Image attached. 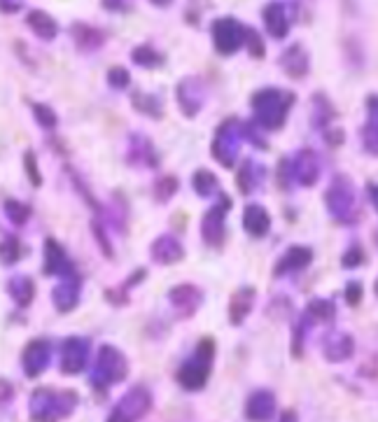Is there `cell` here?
<instances>
[{
    "label": "cell",
    "mask_w": 378,
    "mask_h": 422,
    "mask_svg": "<svg viewBox=\"0 0 378 422\" xmlns=\"http://www.w3.org/2000/svg\"><path fill=\"white\" fill-rule=\"evenodd\" d=\"M313 261V252L304 245H292L288 252L278 259L276 264V276H288V273H297V271H304L306 266Z\"/></svg>",
    "instance_id": "obj_21"
},
{
    "label": "cell",
    "mask_w": 378,
    "mask_h": 422,
    "mask_svg": "<svg viewBox=\"0 0 378 422\" xmlns=\"http://www.w3.org/2000/svg\"><path fill=\"white\" fill-rule=\"evenodd\" d=\"M152 5H155V8H171V5H173V0H150Z\"/></svg>",
    "instance_id": "obj_48"
},
{
    "label": "cell",
    "mask_w": 378,
    "mask_h": 422,
    "mask_svg": "<svg viewBox=\"0 0 378 422\" xmlns=\"http://www.w3.org/2000/svg\"><path fill=\"white\" fill-rule=\"evenodd\" d=\"M297 96L292 91H285L281 86H264V89L252 93V112L255 122L267 131H278L288 122V115L294 105Z\"/></svg>",
    "instance_id": "obj_1"
},
{
    "label": "cell",
    "mask_w": 378,
    "mask_h": 422,
    "mask_svg": "<svg viewBox=\"0 0 378 422\" xmlns=\"http://www.w3.org/2000/svg\"><path fill=\"white\" fill-rule=\"evenodd\" d=\"M243 47H248L252 58H264V56H267V45H264L262 36L255 29H250V26H248V31H245V45Z\"/></svg>",
    "instance_id": "obj_38"
},
{
    "label": "cell",
    "mask_w": 378,
    "mask_h": 422,
    "mask_svg": "<svg viewBox=\"0 0 378 422\" xmlns=\"http://www.w3.org/2000/svg\"><path fill=\"white\" fill-rule=\"evenodd\" d=\"M353 350H355L353 336H348V334H343V331H331L322 341V352L329 361L348 359L350 354H353Z\"/></svg>",
    "instance_id": "obj_24"
},
{
    "label": "cell",
    "mask_w": 378,
    "mask_h": 422,
    "mask_svg": "<svg viewBox=\"0 0 378 422\" xmlns=\"http://www.w3.org/2000/svg\"><path fill=\"white\" fill-rule=\"evenodd\" d=\"M262 22L271 38L285 40L290 36L292 22H294L292 5L285 3V0H271V3L264 5V10H262Z\"/></svg>",
    "instance_id": "obj_9"
},
{
    "label": "cell",
    "mask_w": 378,
    "mask_h": 422,
    "mask_svg": "<svg viewBox=\"0 0 378 422\" xmlns=\"http://www.w3.org/2000/svg\"><path fill=\"white\" fill-rule=\"evenodd\" d=\"M77 406V394L72 390H52L40 387L31 397V420L33 422H58L68 418Z\"/></svg>",
    "instance_id": "obj_2"
},
{
    "label": "cell",
    "mask_w": 378,
    "mask_h": 422,
    "mask_svg": "<svg viewBox=\"0 0 378 422\" xmlns=\"http://www.w3.org/2000/svg\"><path fill=\"white\" fill-rule=\"evenodd\" d=\"M362 294H364V287L360 285V283H350L348 287H346V299H348V304L350 306H357L362 301Z\"/></svg>",
    "instance_id": "obj_45"
},
{
    "label": "cell",
    "mask_w": 378,
    "mask_h": 422,
    "mask_svg": "<svg viewBox=\"0 0 378 422\" xmlns=\"http://www.w3.org/2000/svg\"><path fill=\"white\" fill-rule=\"evenodd\" d=\"M191 185H194V189L198 196H213V194H217V189H220V182H217V178L213 175L210 171H196L194 178H191Z\"/></svg>",
    "instance_id": "obj_32"
},
{
    "label": "cell",
    "mask_w": 378,
    "mask_h": 422,
    "mask_svg": "<svg viewBox=\"0 0 378 422\" xmlns=\"http://www.w3.org/2000/svg\"><path fill=\"white\" fill-rule=\"evenodd\" d=\"M336 315V308L331 301H324V299H315L310 301L308 308H306V318L310 320H317V322H329L331 318Z\"/></svg>",
    "instance_id": "obj_34"
},
{
    "label": "cell",
    "mask_w": 378,
    "mask_h": 422,
    "mask_svg": "<svg viewBox=\"0 0 378 422\" xmlns=\"http://www.w3.org/2000/svg\"><path fill=\"white\" fill-rule=\"evenodd\" d=\"M157 201H162V203H166L168 198H173L175 196V192H178V180L175 178H162L157 182Z\"/></svg>",
    "instance_id": "obj_41"
},
{
    "label": "cell",
    "mask_w": 378,
    "mask_h": 422,
    "mask_svg": "<svg viewBox=\"0 0 378 422\" xmlns=\"http://www.w3.org/2000/svg\"><path fill=\"white\" fill-rule=\"evenodd\" d=\"M5 212H8L10 222L17 224V226L26 224V222H29V217H31V208L26 203H22V201H15V198L5 201Z\"/></svg>",
    "instance_id": "obj_37"
},
{
    "label": "cell",
    "mask_w": 378,
    "mask_h": 422,
    "mask_svg": "<svg viewBox=\"0 0 378 422\" xmlns=\"http://www.w3.org/2000/svg\"><path fill=\"white\" fill-rule=\"evenodd\" d=\"M278 63H281L285 75L292 79H304L310 72V54L301 42L290 45L278 58Z\"/></svg>",
    "instance_id": "obj_13"
},
{
    "label": "cell",
    "mask_w": 378,
    "mask_h": 422,
    "mask_svg": "<svg viewBox=\"0 0 378 422\" xmlns=\"http://www.w3.org/2000/svg\"><path fill=\"white\" fill-rule=\"evenodd\" d=\"M243 124L238 122L236 117H229L224 119L220 124V129L215 131V140H213V157L220 162L222 166H231L236 164V157L241 152V145H243Z\"/></svg>",
    "instance_id": "obj_4"
},
{
    "label": "cell",
    "mask_w": 378,
    "mask_h": 422,
    "mask_svg": "<svg viewBox=\"0 0 378 422\" xmlns=\"http://www.w3.org/2000/svg\"><path fill=\"white\" fill-rule=\"evenodd\" d=\"M327 208L331 212V217L336 219V222H353L355 219V212H357V196H355V187L350 182L348 178H334V182L329 185L327 189Z\"/></svg>",
    "instance_id": "obj_6"
},
{
    "label": "cell",
    "mask_w": 378,
    "mask_h": 422,
    "mask_svg": "<svg viewBox=\"0 0 378 422\" xmlns=\"http://www.w3.org/2000/svg\"><path fill=\"white\" fill-rule=\"evenodd\" d=\"M213 357H215L213 338H203L201 343L196 345L194 354H191L182 364L180 371H178V383H180L184 390H191V392L201 390L210 376V368H213Z\"/></svg>",
    "instance_id": "obj_3"
},
{
    "label": "cell",
    "mask_w": 378,
    "mask_h": 422,
    "mask_svg": "<svg viewBox=\"0 0 378 422\" xmlns=\"http://www.w3.org/2000/svg\"><path fill=\"white\" fill-rule=\"evenodd\" d=\"M49 357H52V347L47 341H42V338L31 341V343L26 345L24 357H22L26 376H31V378L40 376V373L49 366Z\"/></svg>",
    "instance_id": "obj_17"
},
{
    "label": "cell",
    "mask_w": 378,
    "mask_h": 422,
    "mask_svg": "<svg viewBox=\"0 0 378 422\" xmlns=\"http://www.w3.org/2000/svg\"><path fill=\"white\" fill-rule=\"evenodd\" d=\"M281 422H297V418H294V413H285L283 418H281Z\"/></svg>",
    "instance_id": "obj_49"
},
{
    "label": "cell",
    "mask_w": 378,
    "mask_h": 422,
    "mask_svg": "<svg viewBox=\"0 0 378 422\" xmlns=\"http://www.w3.org/2000/svg\"><path fill=\"white\" fill-rule=\"evenodd\" d=\"M45 273H47V276H61V278L72 273L68 252H65V247L54 238L45 240Z\"/></svg>",
    "instance_id": "obj_19"
},
{
    "label": "cell",
    "mask_w": 378,
    "mask_h": 422,
    "mask_svg": "<svg viewBox=\"0 0 378 422\" xmlns=\"http://www.w3.org/2000/svg\"><path fill=\"white\" fill-rule=\"evenodd\" d=\"M33 115H36V122L42 126V129H54L58 124L56 112L45 103H33Z\"/></svg>",
    "instance_id": "obj_39"
},
{
    "label": "cell",
    "mask_w": 378,
    "mask_h": 422,
    "mask_svg": "<svg viewBox=\"0 0 378 422\" xmlns=\"http://www.w3.org/2000/svg\"><path fill=\"white\" fill-rule=\"evenodd\" d=\"M131 103H134V108L138 112H143V115H148L152 119H159L162 117V98L155 96V93H143V91H136L134 96H131Z\"/></svg>",
    "instance_id": "obj_31"
},
{
    "label": "cell",
    "mask_w": 378,
    "mask_h": 422,
    "mask_svg": "<svg viewBox=\"0 0 378 422\" xmlns=\"http://www.w3.org/2000/svg\"><path fill=\"white\" fill-rule=\"evenodd\" d=\"M290 178L301 187H313L320 178V159L313 150H299L294 159L288 162Z\"/></svg>",
    "instance_id": "obj_11"
},
{
    "label": "cell",
    "mask_w": 378,
    "mask_h": 422,
    "mask_svg": "<svg viewBox=\"0 0 378 422\" xmlns=\"http://www.w3.org/2000/svg\"><path fill=\"white\" fill-rule=\"evenodd\" d=\"M70 38L77 49L84 52V54L98 52L105 45V40H108L105 31L96 29V26H91V24H84V22H75L70 26Z\"/></svg>",
    "instance_id": "obj_18"
},
{
    "label": "cell",
    "mask_w": 378,
    "mask_h": 422,
    "mask_svg": "<svg viewBox=\"0 0 378 422\" xmlns=\"http://www.w3.org/2000/svg\"><path fill=\"white\" fill-rule=\"evenodd\" d=\"M276 399L269 390H257L250 394L248 404H245V415L250 422H269L274 418Z\"/></svg>",
    "instance_id": "obj_20"
},
{
    "label": "cell",
    "mask_w": 378,
    "mask_h": 422,
    "mask_svg": "<svg viewBox=\"0 0 378 422\" xmlns=\"http://www.w3.org/2000/svg\"><path fill=\"white\" fill-rule=\"evenodd\" d=\"M126 371H129V364H126V357L117 347L112 345H103L98 350L96 364H94V373H91V383L96 387H110L119 383V380L126 378Z\"/></svg>",
    "instance_id": "obj_5"
},
{
    "label": "cell",
    "mask_w": 378,
    "mask_h": 422,
    "mask_svg": "<svg viewBox=\"0 0 378 422\" xmlns=\"http://www.w3.org/2000/svg\"><path fill=\"white\" fill-rule=\"evenodd\" d=\"M331 117H334V108H331L329 98H324L322 93H315L313 96V124L317 129H322V126H329Z\"/></svg>",
    "instance_id": "obj_33"
},
{
    "label": "cell",
    "mask_w": 378,
    "mask_h": 422,
    "mask_svg": "<svg viewBox=\"0 0 378 422\" xmlns=\"http://www.w3.org/2000/svg\"><path fill=\"white\" fill-rule=\"evenodd\" d=\"M22 243H19V238L15 236H8L0 243V261H3L5 266H12L17 264L19 259H22Z\"/></svg>",
    "instance_id": "obj_36"
},
{
    "label": "cell",
    "mask_w": 378,
    "mask_h": 422,
    "mask_svg": "<svg viewBox=\"0 0 378 422\" xmlns=\"http://www.w3.org/2000/svg\"><path fill=\"white\" fill-rule=\"evenodd\" d=\"M227 210H229V201L224 198L220 205L210 208L203 215L201 236L210 247H220L224 243V219H227Z\"/></svg>",
    "instance_id": "obj_12"
},
{
    "label": "cell",
    "mask_w": 378,
    "mask_h": 422,
    "mask_svg": "<svg viewBox=\"0 0 378 422\" xmlns=\"http://www.w3.org/2000/svg\"><path fill=\"white\" fill-rule=\"evenodd\" d=\"M364 261V252H362V247H350V252H346L343 254V266L346 269H355V266H360Z\"/></svg>",
    "instance_id": "obj_44"
},
{
    "label": "cell",
    "mask_w": 378,
    "mask_h": 422,
    "mask_svg": "<svg viewBox=\"0 0 378 422\" xmlns=\"http://www.w3.org/2000/svg\"><path fill=\"white\" fill-rule=\"evenodd\" d=\"M89 357V341L70 336L65 338V343L61 347V371L63 373H79L84 366H87Z\"/></svg>",
    "instance_id": "obj_14"
},
{
    "label": "cell",
    "mask_w": 378,
    "mask_h": 422,
    "mask_svg": "<svg viewBox=\"0 0 378 422\" xmlns=\"http://www.w3.org/2000/svg\"><path fill=\"white\" fill-rule=\"evenodd\" d=\"M262 180H264V166L255 162H245L236 175V185L241 194H252L255 189H260Z\"/></svg>",
    "instance_id": "obj_28"
},
{
    "label": "cell",
    "mask_w": 378,
    "mask_h": 422,
    "mask_svg": "<svg viewBox=\"0 0 378 422\" xmlns=\"http://www.w3.org/2000/svg\"><path fill=\"white\" fill-rule=\"evenodd\" d=\"M79 294H82V280H79V276H75V273L63 276V280L54 287V292H52L56 311L70 313L72 308L79 304Z\"/></svg>",
    "instance_id": "obj_16"
},
{
    "label": "cell",
    "mask_w": 378,
    "mask_h": 422,
    "mask_svg": "<svg viewBox=\"0 0 378 422\" xmlns=\"http://www.w3.org/2000/svg\"><path fill=\"white\" fill-rule=\"evenodd\" d=\"M364 147L371 157H376V96H369V124L364 126Z\"/></svg>",
    "instance_id": "obj_35"
},
{
    "label": "cell",
    "mask_w": 378,
    "mask_h": 422,
    "mask_svg": "<svg viewBox=\"0 0 378 422\" xmlns=\"http://www.w3.org/2000/svg\"><path fill=\"white\" fill-rule=\"evenodd\" d=\"M22 8H24L22 0H0V12L3 15H17Z\"/></svg>",
    "instance_id": "obj_46"
},
{
    "label": "cell",
    "mask_w": 378,
    "mask_h": 422,
    "mask_svg": "<svg viewBox=\"0 0 378 422\" xmlns=\"http://www.w3.org/2000/svg\"><path fill=\"white\" fill-rule=\"evenodd\" d=\"M24 166H26V175H29L31 182L36 185V187L42 185V178H40V171H38V159H36V154H33V152H26Z\"/></svg>",
    "instance_id": "obj_43"
},
{
    "label": "cell",
    "mask_w": 378,
    "mask_h": 422,
    "mask_svg": "<svg viewBox=\"0 0 378 422\" xmlns=\"http://www.w3.org/2000/svg\"><path fill=\"white\" fill-rule=\"evenodd\" d=\"M152 406V394L148 387H131L129 392L119 399V404L112 408L108 422H138Z\"/></svg>",
    "instance_id": "obj_8"
},
{
    "label": "cell",
    "mask_w": 378,
    "mask_h": 422,
    "mask_svg": "<svg viewBox=\"0 0 378 422\" xmlns=\"http://www.w3.org/2000/svg\"><path fill=\"white\" fill-rule=\"evenodd\" d=\"M152 259L157 261V264H164V266H171L175 264V261H180L184 257V250L180 245V240L175 236H171V233H164V236H159L155 243H152Z\"/></svg>",
    "instance_id": "obj_22"
},
{
    "label": "cell",
    "mask_w": 378,
    "mask_h": 422,
    "mask_svg": "<svg viewBox=\"0 0 378 422\" xmlns=\"http://www.w3.org/2000/svg\"><path fill=\"white\" fill-rule=\"evenodd\" d=\"M12 397V385L5 378H0V404Z\"/></svg>",
    "instance_id": "obj_47"
},
{
    "label": "cell",
    "mask_w": 378,
    "mask_h": 422,
    "mask_svg": "<svg viewBox=\"0 0 378 422\" xmlns=\"http://www.w3.org/2000/svg\"><path fill=\"white\" fill-rule=\"evenodd\" d=\"M129 162L138 164V166H157L159 157L148 138L134 136L131 138V147H129Z\"/></svg>",
    "instance_id": "obj_27"
},
{
    "label": "cell",
    "mask_w": 378,
    "mask_h": 422,
    "mask_svg": "<svg viewBox=\"0 0 378 422\" xmlns=\"http://www.w3.org/2000/svg\"><path fill=\"white\" fill-rule=\"evenodd\" d=\"M108 84L117 91L126 89V86L131 84V72L126 70L124 65H112V68L108 70Z\"/></svg>",
    "instance_id": "obj_40"
},
{
    "label": "cell",
    "mask_w": 378,
    "mask_h": 422,
    "mask_svg": "<svg viewBox=\"0 0 378 422\" xmlns=\"http://www.w3.org/2000/svg\"><path fill=\"white\" fill-rule=\"evenodd\" d=\"M8 292L19 308H26L31 306L33 297H36V283L29 276H15L8 283Z\"/></svg>",
    "instance_id": "obj_30"
},
{
    "label": "cell",
    "mask_w": 378,
    "mask_h": 422,
    "mask_svg": "<svg viewBox=\"0 0 378 422\" xmlns=\"http://www.w3.org/2000/svg\"><path fill=\"white\" fill-rule=\"evenodd\" d=\"M243 226L252 238H264L271 229V215L264 205H248L243 212Z\"/></svg>",
    "instance_id": "obj_25"
},
{
    "label": "cell",
    "mask_w": 378,
    "mask_h": 422,
    "mask_svg": "<svg viewBox=\"0 0 378 422\" xmlns=\"http://www.w3.org/2000/svg\"><path fill=\"white\" fill-rule=\"evenodd\" d=\"M255 290L252 287H241L231 294V304H229V320L231 325H243V320L248 318L252 306H255Z\"/></svg>",
    "instance_id": "obj_26"
},
{
    "label": "cell",
    "mask_w": 378,
    "mask_h": 422,
    "mask_svg": "<svg viewBox=\"0 0 378 422\" xmlns=\"http://www.w3.org/2000/svg\"><path fill=\"white\" fill-rule=\"evenodd\" d=\"M245 31L248 26L238 22L236 17H220L210 24V36H213L215 52L222 56H234L245 45Z\"/></svg>",
    "instance_id": "obj_7"
},
{
    "label": "cell",
    "mask_w": 378,
    "mask_h": 422,
    "mask_svg": "<svg viewBox=\"0 0 378 422\" xmlns=\"http://www.w3.org/2000/svg\"><path fill=\"white\" fill-rule=\"evenodd\" d=\"M168 301H171V306H173L175 315H180V318H191V315L198 311V306H201L203 294H201V290H196L194 285L184 283L168 292Z\"/></svg>",
    "instance_id": "obj_15"
},
{
    "label": "cell",
    "mask_w": 378,
    "mask_h": 422,
    "mask_svg": "<svg viewBox=\"0 0 378 422\" xmlns=\"http://www.w3.org/2000/svg\"><path fill=\"white\" fill-rule=\"evenodd\" d=\"M205 96H208V89H205L201 77L189 75V77L180 79L175 86V98H178V105H180L184 117H196L203 108Z\"/></svg>",
    "instance_id": "obj_10"
},
{
    "label": "cell",
    "mask_w": 378,
    "mask_h": 422,
    "mask_svg": "<svg viewBox=\"0 0 378 422\" xmlns=\"http://www.w3.org/2000/svg\"><path fill=\"white\" fill-rule=\"evenodd\" d=\"M131 61H134L136 65H141V68H145V70H155V68H159V65H164L166 56H164V52H159L155 45L145 42V45H138L131 49Z\"/></svg>",
    "instance_id": "obj_29"
},
{
    "label": "cell",
    "mask_w": 378,
    "mask_h": 422,
    "mask_svg": "<svg viewBox=\"0 0 378 422\" xmlns=\"http://www.w3.org/2000/svg\"><path fill=\"white\" fill-rule=\"evenodd\" d=\"M101 8L115 15H126L136 8V0H101Z\"/></svg>",
    "instance_id": "obj_42"
},
{
    "label": "cell",
    "mask_w": 378,
    "mask_h": 422,
    "mask_svg": "<svg viewBox=\"0 0 378 422\" xmlns=\"http://www.w3.org/2000/svg\"><path fill=\"white\" fill-rule=\"evenodd\" d=\"M26 26L33 31V36L45 40V42H52V40H56L58 36V22L54 17L49 15V12L45 10H31L29 15H26Z\"/></svg>",
    "instance_id": "obj_23"
}]
</instances>
